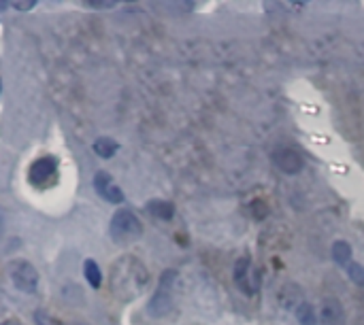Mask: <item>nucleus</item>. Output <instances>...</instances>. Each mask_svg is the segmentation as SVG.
Wrapping results in <instances>:
<instances>
[{"instance_id":"obj_1","label":"nucleus","mask_w":364,"mask_h":325,"mask_svg":"<svg viewBox=\"0 0 364 325\" xmlns=\"http://www.w3.org/2000/svg\"><path fill=\"white\" fill-rule=\"evenodd\" d=\"M149 281L147 268L141 260L132 255L119 258L111 268V292L122 302H132L139 298Z\"/></svg>"},{"instance_id":"obj_2","label":"nucleus","mask_w":364,"mask_h":325,"mask_svg":"<svg viewBox=\"0 0 364 325\" xmlns=\"http://www.w3.org/2000/svg\"><path fill=\"white\" fill-rule=\"evenodd\" d=\"M109 234H111L113 243L128 245V243H134V241H139L143 236V224H141V219L132 211L122 209V211H117L111 217Z\"/></svg>"},{"instance_id":"obj_3","label":"nucleus","mask_w":364,"mask_h":325,"mask_svg":"<svg viewBox=\"0 0 364 325\" xmlns=\"http://www.w3.org/2000/svg\"><path fill=\"white\" fill-rule=\"evenodd\" d=\"M9 279L13 287L23 294H34L38 290V272L28 260H13L9 264Z\"/></svg>"},{"instance_id":"obj_4","label":"nucleus","mask_w":364,"mask_h":325,"mask_svg":"<svg viewBox=\"0 0 364 325\" xmlns=\"http://www.w3.org/2000/svg\"><path fill=\"white\" fill-rule=\"evenodd\" d=\"M58 175V160L53 155H43L36 162H32L30 166V183L36 187H45L49 185Z\"/></svg>"},{"instance_id":"obj_5","label":"nucleus","mask_w":364,"mask_h":325,"mask_svg":"<svg viewBox=\"0 0 364 325\" xmlns=\"http://www.w3.org/2000/svg\"><path fill=\"white\" fill-rule=\"evenodd\" d=\"M177 275L175 272H164L162 279H160V285H158V292L154 294L151 298V304H149V313L156 315V317H162L171 311V283Z\"/></svg>"},{"instance_id":"obj_6","label":"nucleus","mask_w":364,"mask_h":325,"mask_svg":"<svg viewBox=\"0 0 364 325\" xmlns=\"http://www.w3.org/2000/svg\"><path fill=\"white\" fill-rule=\"evenodd\" d=\"M94 189H96V194L102 198V200H107V202H111V204H119V202H124V192L119 189V185L113 181V177L109 175V172H96L94 175Z\"/></svg>"},{"instance_id":"obj_7","label":"nucleus","mask_w":364,"mask_h":325,"mask_svg":"<svg viewBox=\"0 0 364 325\" xmlns=\"http://www.w3.org/2000/svg\"><path fill=\"white\" fill-rule=\"evenodd\" d=\"M271 160H273V164H275L282 172H286V175H299V172L303 170V166H305L303 158H301L294 149H288V147L275 149L273 155H271Z\"/></svg>"},{"instance_id":"obj_8","label":"nucleus","mask_w":364,"mask_h":325,"mask_svg":"<svg viewBox=\"0 0 364 325\" xmlns=\"http://www.w3.org/2000/svg\"><path fill=\"white\" fill-rule=\"evenodd\" d=\"M235 283L245 296L256 294L258 285H254V281H252V260L250 258L237 260V264H235Z\"/></svg>"},{"instance_id":"obj_9","label":"nucleus","mask_w":364,"mask_h":325,"mask_svg":"<svg viewBox=\"0 0 364 325\" xmlns=\"http://www.w3.org/2000/svg\"><path fill=\"white\" fill-rule=\"evenodd\" d=\"M322 321H324V325H346V311L337 298H324Z\"/></svg>"},{"instance_id":"obj_10","label":"nucleus","mask_w":364,"mask_h":325,"mask_svg":"<svg viewBox=\"0 0 364 325\" xmlns=\"http://www.w3.org/2000/svg\"><path fill=\"white\" fill-rule=\"evenodd\" d=\"M147 213L151 217L160 219V221H171L173 215H175V206L171 202H166V200H151L147 204Z\"/></svg>"},{"instance_id":"obj_11","label":"nucleus","mask_w":364,"mask_h":325,"mask_svg":"<svg viewBox=\"0 0 364 325\" xmlns=\"http://www.w3.org/2000/svg\"><path fill=\"white\" fill-rule=\"evenodd\" d=\"M117 149H119V145L113 138H109V136H102V138H96L94 141V153L98 158H102V160L113 158L117 153Z\"/></svg>"},{"instance_id":"obj_12","label":"nucleus","mask_w":364,"mask_h":325,"mask_svg":"<svg viewBox=\"0 0 364 325\" xmlns=\"http://www.w3.org/2000/svg\"><path fill=\"white\" fill-rule=\"evenodd\" d=\"M333 260L339 264V266H350L352 262V247H350V243H346V241H337L335 245H333Z\"/></svg>"},{"instance_id":"obj_13","label":"nucleus","mask_w":364,"mask_h":325,"mask_svg":"<svg viewBox=\"0 0 364 325\" xmlns=\"http://www.w3.org/2000/svg\"><path fill=\"white\" fill-rule=\"evenodd\" d=\"M83 275H85V281L90 283V287H94V290L100 287V283H102V272H100V268H98V264H96L94 260H85V264H83Z\"/></svg>"},{"instance_id":"obj_14","label":"nucleus","mask_w":364,"mask_h":325,"mask_svg":"<svg viewBox=\"0 0 364 325\" xmlns=\"http://www.w3.org/2000/svg\"><path fill=\"white\" fill-rule=\"evenodd\" d=\"M296 317H299V324L301 325H316L318 319H316V311L309 302H303L299 309H296Z\"/></svg>"},{"instance_id":"obj_15","label":"nucleus","mask_w":364,"mask_h":325,"mask_svg":"<svg viewBox=\"0 0 364 325\" xmlns=\"http://www.w3.org/2000/svg\"><path fill=\"white\" fill-rule=\"evenodd\" d=\"M348 275H350V279L356 283V285H364V268L360 266V264H356V262H352L348 268Z\"/></svg>"},{"instance_id":"obj_16","label":"nucleus","mask_w":364,"mask_h":325,"mask_svg":"<svg viewBox=\"0 0 364 325\" xmlns=\"http://www.w3.org/2000/svg\"><path fill=\"white\" fill-rule=\"evenodd\" d=\"M34 321L38 325H62L60 321H55L53 317H49L47 313H43V311H36L34 313Z\"/></svg>"},{"instance_id":"obj_17","label":"nucleus","mask_w":364,"mask_h":325,"mask_svg":"<svg viewBox=\"0 0 364 325\" xmlns=\"http://www.w3.org/2000/svg\"><path fill=\"white\" fill-rule=\"evenodd\" d=\"M34 4H36V0H17V2H11V6L17 9V11H30V9H34Z\"/></svg>"},{"instance_id":"obj_18","label":"nucleus","mask_w":364,"mask_h":325,"mask_svg":"<svg viewBox=\"0 0 364 325\" xmlns=\"http://www.w3.org/2000/svg\"><path fill=\"white\" fill-rule=\"evenodd\" d=\"M117 2L115 0H102V2H94V0H87L85 6H92V9H113Z\"/></svg>"},{"instance_id":"obj_19","label":"nucleus","mask_w":364,"mask_h":325,"mask_svg":"<svg viewBox=\"0 0 364 325\" xmlns=\"http://www.w3.org/2000/svg\"><path fill=\"white\" fill-rule=\"evenodd\" d=\"M2 325H23V324H19L17 319H6V321H4Z\"/></svg>"}]
</instances>
